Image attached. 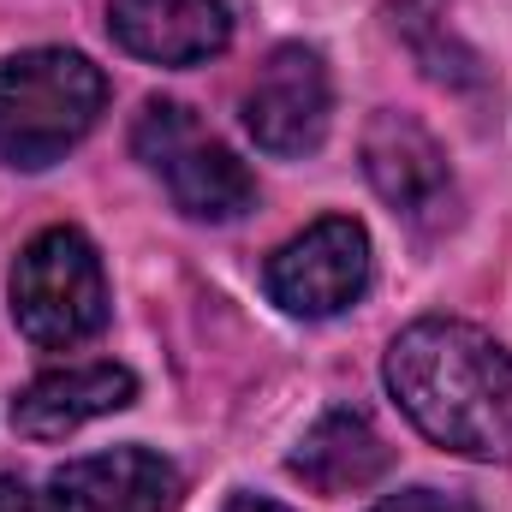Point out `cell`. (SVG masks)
Listing matches in <instances>:
<instances>
[{"instance_id": "7", "label": "cell", "mask_w": 512, "mask_h": 512, "mask_svg": "<svg viewBox=\"0 0 512 512\" xmlns=\"http://www.w3.org/2000/svg\"><path fill=\"white\" fill-rule=\"evenodd\" d=\"M239 114H245V131L256 137V149H268V155H310V149H322L328 120H334V84H328L322 54L304 48V42L274 48L256 66Z\"/></svg>"}, {"instance_id": "6", "label": "cell", "mask_w": 512, "mask_h": 512, "mask_svg": "<svg viewBox=\"0 0 512 512\" xmlns=\"http://www.w3.org/2000/svg\"><path fill=\"white\" fill-rule=\"evenodd\" d=\"M364 173H370V185H376V197L387 209L405 215L423 233H441L453 221V209H459L447 149L435 143V131L417 126L411 114L382 108L364 126Z\"/></svg>"}, {"instance_id": "11", "label": "cell", "mask_w": 512, "mask_h": 512, "mask_svg": "<svg viewBox=\"0 0 512 512\" xmlns=\"http://www.w3.org/2000/svg\"><path fill=\"white\" fill-rule=\"evenodd\" d=\"M286 465L316 495H364L393 471V447L364 411H328L304 429V441L292 447Z\"/></svg>"}, {"instance_id": "3", "label": "cell", "mask_w": 512, "mask_h": 512, "mask_svg": "<svg viewBox=\"0 0 512 512\" xmlns=\"http://www.w3.org/2000/svg\"><path fill=\"white\" fill-rule=\"evenodd\" d=\"M12 316L18 334L42 352H72L108 328V274L78 227H48L18 251Z\"/></svg>"}, {"instance_id": "10", "label": "cell", "mask_w": 512, "mask_h": 512, "mask_svg": "<svg viewBox=\"0 0 512 512\" xmlns=\"http://www.w3.org/2000/svg\"><path fill=\"white\" fill-rule=\"evenodd\" d=\"M137 399V376L126 364H66V370H48L12 399V429L30 435V441H60V435H78L84 423L108 417V411H126Z\"/></svg>"}, {"instance_id": "1", "label": "cell", "mask_w": 512, "mask_h": 512, "mask_svg": "<svg viewBox=\"0 0 512 512\" xmlns=\"http://www.w3.org/2000/svg\"><path fill=\"white\" fill-rule=\"evenodd\" d=\"M387 393L447 453L512 459V358L495 334L459 316H423L387 346Z\"/></svg>"}, {"instance_id": "9", "label": "cell", "mask_w": 512, "mask_h": 512, "mask_svg": "<svg viewBox=\"0 0 512 512\" xmlns=\"http://www.w3.org/2000/svg\"><path fill=\"white\" fill-rule=\"evenodd\" d=\"M114 42L149 66H197L233 42L227 0H108Z\"/></svg>"}, {"instance_id": "5", "label": "cell", "mask_w": 512, "mask_h": 512, "mask_svg": "<svg viewBox=\"0 0 512 512\" xmlns=\"http://www.w3.org/2000/svg\"><path fill=\"white\" fill-rule=\"evenodd\" d=\"M364 286H370V233L352 215L310 221L298 239H286L268 256V298L304 322L352 310Z\"/></svg>"}, {"instance_id": "8", "label": "cell", "mask_w": 512, "mask_h": 512, "mask_svg": "<svg viewBox=\"0 0 512 512\" xmlns=\"http://www.w3.org/2000/svg\"><path fill=\"white\" fill-rule=\"evenodd\" d=\"M179 471L149 447L72 459L48 477V512H173Z\"/></svg>"}, {"instance_id": "4", "label": "cell", "mask_w": 512, "mask_h": 512, "mask_svg": "<svg viewBox=\"0 0 512 512\" xmlns=\"http://www.w3.org/2000/svg\"><path fill=\"white\" fill-rule=\"evenodd\" d=\"M131 149L137 161L167 185L173 209L191 215V221H239L245 209H256V179L251 167L221 143L209 137L203 120L185 108V102H143L137 126H131Z\"/></svg>"}, {"instance_id": "14", "label": "cell", "mask_w": 512, "mask_h": 512, "mask_svg": "<svg viewBox=\"0 0 512 512\" xmlns=\"http://www.w3.org/2000/svg\"><path fill=\"white\" fill-rule=\"evenodd\" d=\"M227 512H292V507H280V501H262V495H233V501H227Z\"/></svg>"}, {"instance_id": "2", "label": "cell", "mask_w": 512, "mask_h": 512, "mask_svg": "<svg viewBox=\"0 0 512 512\" xmlns=\"http://www.w3.org/2000/svg\"><path fill=\"white\" fill-rule=\"evenodd\" d=\"M108 108V78L78 48H30L0 66V161L54 167Z\"/></svg>"}, {"instance_id": "12", "label": "cell", "mask_w": 512, "mask_h": 512, "mask_svg": "<svg viewBox=\"0 0 512 512\" xmlns=\"http://www.w3.org/2000/svg\"><path fill=\"white\" fill-rule=\"evenodd\" d=\"M370 512H465V507H459V501H447V495H435V489H399V495L376 501Z\"/></svg>"}, {"instance_id": "13", "label": "cell", "mask_w": 512, "mask_h": 512, "mask_svg": "<svg viewBox=\"0 0 512 512\" xmlns=\"http://www.w3.org/2000/svg\"><path fill=\"white\" fill-rule=\"evenodd\" d=\"M0 512H48V495H36L18 477H0Z\"/></svg>"}]
</instances>
